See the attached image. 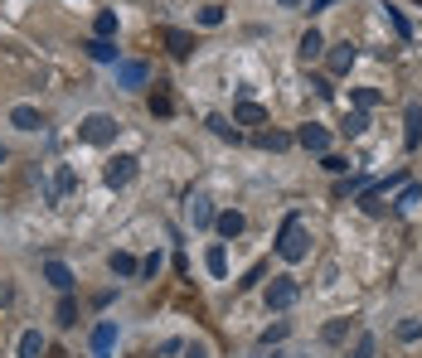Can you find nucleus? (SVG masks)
<instances>
[{
    "mask_svg": "<svg viewBox=\"0 0 422 358\" xmlns=\"http://www.w3.org/2000/svg\"><path fill=\"white\" fill-rule=\"evenodd\" d=\"M102 179H107V189H126V184L136 179V160H131V155H117V160H107Z\"/></svg>",
    "mask_w": 422,
    "mask_h": 358,
    "instance_id": "4",
    "label": "nucleus"
},
{
    "mask_svg": "<svg viewBox=\"0 0 422 358\" xmlns=\"http://www.w3.org/2000/svg\"><path fill=\"white\" fill-rule=\"evenodd\" d=\"M10 126H15V131H39V126H44V116H39V107L20 102V107H10Z\"/></svg>",
    "mask_w": 422,
    "mask_h": 358,
    "instance_id": "8",
    "label": "nucleus"
},
{
    "mask_svg": "<svg viewBox=\"0 0 422 358\" xmlns=\"http://www.w3.org/2000/svg\"><path fill=\"white\" fill-rule=\"evenodd\" d=\"M355 44H350V39H345V44H335V49H330V54H325V63H330V73H350V68H355Z\"/></svg>",
    "mask_w": 422,
    "mask_h": 358,
    "instance_id": "12",
    "label": "nucleus"
},
{
    "mask_svg": "<svg viewBox=\"0 0 422 358\" xmlns=\"http://www.w3.org/2000/svg\"><path fill=\"white\" fill-rule=\"evenodd\" d=\"M398 339H403V344H418L422 339V320H403V325H398Z\"/></svg>",
    "mask_w": 422,
    "mask_h": 358,
    "instance_id": "29",
    "label": "nucleus"
},
{
    "mask_svg": "<svg viewBox=\"0 0 422 358\" xmlns=\"http://www.w3.org/2000/svg\"><path fill=\"white\" fill-rule=\"evenodd\" d=\"M15 301V286H10V281H5V276H0V310H5V305Z\"/></svg>",
    "mask_w": 422,
    "mask_h": 358,
    "instance_id": "38",
    "label": "nucleus"
},
{
    "mask_svg": "<svg viewBox=\"0 0 422 358\" xmlns=\"http://www.w3.org/2000/svg\"><path fill=\"white\" fill-rule=\"evenodd\" d=\"M277 257H281V262H306V257H310V233H306V223L296 218V213H291V218L281 223Z\"/></svg>",
    "mask_w": 422,
    "mask_h": 358,
    "instance_id": "1",
    "label": "nucleus"
},
{
    "mask_svg": "<svg viewBox=\"0 0 422 358\" xmlns=\"http://www.w3.org/2000/svg\"><path fill=\"white\" fill-rule=\"evenodd\" d=\"M355 358H374V334H359V344H355Z\"/></svg>",
    "mask_w": 422,
    "mask_h": 358,
    "instance_id": "36",
    "label": "nucleus"
},
{
    "mask_svg": "<svg viewBox=\"0 0 422 358\" xmlns=\"http://www.w3.org/2000/svg\"><path fill=\"white\" fill-rule=\"evenodd\" d=\"M112 272L117 276H141V262L131 257V252H112Z\"/></svg>",
    "mask_w": 422,
    "mask_h": 358,
    "instance_id": "22",
    "label": "nucleus"
},
{
    "mask_svg": "<svg viewBox=\"0 0 422 358\" xmlns=\"http://www.w3.org/2000/svg\"><path fill=\"white\" fill-rule=\"evenodd\" d=\"M39 354H44V334L25 330V334H20V358H39Z\"/></svg>",
    "mask_w": 422,
    "mask_h": 358,
    "instance_id": "20",
    "label": "nucleus"
},
{
    "mask_svg": "<svg viewBox=\"0 0 422 358\" xmlns=\"http://www.w3.org/2000/svg\"><path fill=\"white\" fill-rule=\"evenodd\" d=\"M0 165H5V145H0Z\"/></svg>",
    "mask_w": 422,
    "mask_h": 358,
    "instance_id": "41",
    "label": "nucleus"
},
{
    "mask_svg": "<svg viewBox=\"0 0 422 358\" xmlns=\"http://www.w3.org/2000/svg\"><path fill=\"white\" fill-rule=\"evenodd\" d=\"M204 267H209V276H228V252L214 242V247L204 252Z\"/></svg>",
    "mask_w": 422,
    "mask_h": 358,
    "instance_id": "19",
    "label": "nucleus"
},
{
    "mask_svg": "<svg viewBox=\"0 0 422 358\" xmlns=\"http://www.w3.org/2000/svg\"><path fill=\"white\" fill-rule=\"evenodd\" d=\"M199 25H204V29L224 25V5H204V10H199Z\"/></svg>",
    "mask_w": 422,
    "mask_h": 358,
    "instance_id": "30",
    "label": "nucleus"
},
{
    "mask_svg": "<svg viewBox=\"0 0 422 358\" xmlns=\"http://www.w3.org/2000/svg\"><path fill=\"white\" fill-rule=\"evenodd\" d=\"M58 325H63V330H68V325H78V301H73V296H63V301H58Z\"/></svg>",
    "mask_w": 422,
    "mask_h": 358,
    "instance_id": "24",
    "label": "nucleus"
},
{
    "mask_svg": "<svg viewBox=\"0 0 422 358\" xmlns=\"http://www.w3.org/2000/svg\"><path fill=\"white\" fill-rule=\"evenodd\" d=\"M257 145H262V150H286V145H291V136H281V131H262V136H257Z\"/></svg>",
    "mask_w": 422,
    "mask_h": 358,
    "instance_id": "27",
    "label": "nucleus"
},
{
    "mask_svg": "<svg viewBox=\"0 0 422 358\" xmlns=\"http://www.w3.org/2000/svg\"><path fill=\"white\" fill-rule=\"evenodd\" d=\"M369 131V111H350L345 116V136H364Z\"/></svg>",
    "mask_w": 422,
    "mask_h": 358,
    "instance_id": "23",
    "label": "nucleus"
},
{
    "mask_svg": "<svg viewBox=\"0 0 422 358\" xmlns=\"http://www.w3.org/2000/svg\"><path fill=\"white\" fill-rule=\"evenodd\" d=\"M350 334V320H335V325H325V344H340Z\"/></svg>",
    "mask_w": 422,
    "mask_h": 358,
    "instance_id": "32",
    "label": "nucleus"
},
{
    "mask_svg": "<svg viewBox=\"0 0 422 358\" xmlns=\"http://www.w3.org/2000/svg\"><path fill=\"white\" fill-rule=\"evenodd\" d=\"M296 54L306 58V63H310V58H320V54H325V39H320V29H306V34H301Z\"/></svg>",
    "mask_w": 422,
    "mask_h": 358,
    "instance_id": "17",
    "label": "nucleus"
},
{
    "mask_svg": "<svg viewBox=\"0 0 422 358\" xmlns=\"http://www.w3.org/2000/svg\"><path fill=\"white\" fill-rule=\"evenodd\" d=\"M296 296H301V286H296L291 276H277V281L267 286V310H291Z\"/></svg>",
    "mask_w": 422,
    "mask_h": 358,
    "instance_id": "3",
    "label": "nucleus"
},
{
    "mask_svg": "<svg viewBox=\"0 0 422 358\" xmlns=\"http://www.w3.org/2000/svg\"><path fill=\"white\" fill-rule=\"evenodd\" d=\"M214 218H219V213H214L209 194H195V198H190V223H195V228H209Z\"/></svg>",
    "mask_w": 422,
    "mask_h": 358,
    "instance_id": "15",
    "label": "nucleus"
},
{
    "mask_svg": "<svg viewBox=\"0 0 422 358\" xmlns=\"http://www.w3.org/2000/svg\"><path fill=\"white\" fill-rule=\"evenodd\" d=\"M359 213H364V218H384V213H389V203H384V194L374 189V184H369L364 194H359Z\"/></svg>",
    "mask_w": 422,
    "mask_h": 358,
    "instance_id": "16",
    "label": "nucleus"
},
{
    "mask_svg": "<svg viewBox=\"0 0 422 358\" xmlns=\"http://www.w3.org/2000/svg\"><path fill=\"white\" fill-rule=\"evenodd\" d=\"M325 169H330V174H345V169H350V160H340V155H325Z\"/></svg>",
    "mask_w": 422,
    "mask_h": 358,
    "instance_id": "37",
    "label": "nucleus"
},
{
    "mask_svg": "<svg viewBox=\"0 0 422 358\" xmlns=\"http://www.w3.org/2000/svg\"><path fill=\"white\" fill-rule=\"evenodd\" d=\"M151 111H156V116H170V111H175V102H170L166 92H156V97H151Z\"/></svg>",
    "mask_w": 422,
    "mask_h": 358,
    "instance_id": "34",
    "label": "nucleus"
},
{
    "mask_svg": "<svg viewBox=\"0 0 422 358\" xmlns=\"http://www.w3.org/2000/svg\"><path fill=\"white\" fill-rule=\"evenodd\" d=\"M78 189V174L68 165H58V174H54V189H49V198H63V194H73Z\"/></svg>",
    "mask_w": 422,
    "mask_h": 358,
    "instance_id": "18",
    "label": "nucleus"
},
{
    "mask_svg": "<svg viewBox=\"0 0 422 358\" xmlns=\"http://www.w3.org/2000/svg\"><path fill=\"white\" fill-rule=\"evenodd\" d=\"M403 126H408V131H403V145H408V150H418V145H422V102L408 107V121H403Z\"/></svg>",
    "mask_w": 422,
    "mask_h": 358,
    "instance_id": "13",
    "label": "nucleus"
},
{
    "mask_svg": "<svg viewBox=\"0 0 422 358\" xmlns=\"http://www.w3.org/2000/svg\"><path fill=\"white\" fill-rule=\"evenodd\" d=\"M112 344H117V325H112V320H102V325L92 330V358H107V354H112Z\"/></svg>",
    "mask_w": 422,
    "mask_h": 358,
    "instance_id": "11",
    "label": "nucleus"
},
{
    "mask_svg": "<svg viewBox=\"0 0 422 358\" xmlns=\"http://www.w3.org/2000/svg\"><path fill=\"white\" fill-rule=\"evenodd\" d=\"M204 126H209V131H214V136H224V140H238V131H233V126H228L224 116H209V121H204Z\"/></svg>",
    "mask_w": 422,
    "mask_h": 358,
    "instance_id": "31",
    "label": "nucleus"
},
{
    "mask_svg": "<svg viewBox=\"0 0 422 358\" xmlns=\"http://www.w3.org/2000/svg\"><path fill=\"white\" fill-rule=\"evenodd\" d=\"M296 145H306L310 155H330V131H325L320 121H306V126L296 131Z\"/></svg>",
    "mask_w": 422,
    "mask_h": 358,
    "instance_id": "5",
    "label": "nucleus"
},
{
    "mask_svg": "<svg viewBox=\"0 0 422 358\" xmlns=\"http://www.w3.org/2000/svg\"><path fill=\"white\" fill-rule=\"evenodd\" d=\"M214 228H219L224 237H238V233H243V213H233V208H228V213H219V218H214Z\"/></svg>",
    "mask_w": 422,
    "mask_h": 358,
    "instance_id": "21",
    "label": "nucleus"
},
{
    "mask_svg": "<svg viewBox=\"0 0 422 358\" xmlns=\"http://www.w3.org/2000/svg\"><path fill=\"white\" fill-rule=\"evenodd\" d=\"M44 281L58 286V291L68 296V291H73V267H68V262H58V257H49V262H44Z\"/></svg>",
    "mask_w": 422,
    "mask_h": 358,
    "instance_id": "7",
    "label": "nucleus"
},
{
    "mask_svg": "<svg viewBox=\"0 0 422 358\" xmlns=\"http://www.w3.org/2000/svg\"><path fill=\"white\" fill-rule=\"evenodd\" d=\"M384 15H389V25H394L398 34H403V39H408V34H413V29H408V20H403V10H394V5H389V10H384Z\"/></svg>",
    "mask_w": 422,
    "mask_h": 358,
    "instance_id": "33",
    "label": "nucleus"
},
{
    "mask_svg": "<svg viewBox=\"0 0 422 358\" xmlns=\"http://www.w3.org/2000/svg\"><path fill=\"white\" fill-rule=\"evenodd\" d=\"M379 107V87H355V111Z\"/></svg>",
    "mask_w": 422,
    "mask_h": 358,
    "instance_id": "25",
    "label": "nucleus"
},
{
    "mask_svg": "<svg viewBox=\"0 0 422 358\" xmlns=\"http://www.w3.org/2000/svg\"><path fill=\"white\" fill-rule=\"evenodd\" d=\"M233 121H238V126H262V121H267V111L257 107L253 97H238V107H233Z\"/></svg>",
    "mask_w": 422,
    "mask_h": 358,
    "instance_id": "9",
    "label": "nucleus"
},
{
    "mask_svg": "<svg viewBox=\"0 0 422 358\" xmlns=\"http://www.w3.org/2000/svg\"><path fill=\"white\" fill-rule=\"evenodd\" d=\"M413 203H422V184H403V194H398L394 208H413Z\"/></svg>",
    "mask_w": 422,
    "mask_h": 358,
    "instance_id": "28",
    "label": "nucleus"
},
{
    "mask_svg": "<svg viewBox=\"0 0 422 358\" xmlns=\"http://www.w3.org/2000/svg\"><path fill=\"white\" fill-rule=\"evenodd\" d=\"M330 5H335V0H310V10H330Z\"/></svg>",
    "mask_w": 422,
    "mask_h": 358,
    "instance_id": "40",
    "label": "nucleus"
},
{
    "mask_svg": "<svg viewBox=\"0 0 422 358\" xmlns=\"http://www.w3.org/2000/svg\"><path fill=\"white\" fill-rule=\"evenodd\" d=\"M281 5H296V0H281Z\"/></svg>",
    "mask_w": 422,
    "mask_h": 358,
    "instance_id": "42",
    "label": "nucleus"
},
{
    "mask_svg": "<svg viewBox=\"0 0 422 358\" xmlns=\"http://www.w3.org/2000/svg\"><path fill=\"white\" fill-rule=\"evenodd\" d=\"M92 29H97V39H112V34H117V15H112V10H102V15L92 20Z\"/></svg>",
    "mask_w": 422,
    "mask_h": 358,
    "instance_id": "26",
    "label": "nucleus"
},
{
    "mask_svg": "<svg viewBox=\"0 0 422 358\" xmlns=\"http://www.w3.org/2000/svg\"><path fill=\"white\" fill-rule=\"evenodd\" d=\"M117 87H146V63L141 58H121L117 63Z\"/></svg>",
    "mask_w": 422,
    "mask_h": 358,
    "instance_id": "6",
    "label": "nucleus"
},
{
    "mask_svg": "<svg viewBox=\"0 0 422 358\" xmlns=\"http://www.w3.org/2000/svg\"><path fill=\"white\" fill-rule=\"evenodd\" d=\"M161 39L170 44V54H175V58H190V49H195V39H190L185 29H175V25H166V29H161Z\"/></svg>",
    "mask_w": 422,
    "mask_h": 358,
    "instance_id": "14",
    "label": "nucleus"
},
{
    "mask_svg": "<svg viewBox=\"0 0 422 358\" xmlns=\"http://www.w3.org/2000/svg\"><path fill=\"white\" fill-rule=\"evenodd\" d=\"M185 358H209V349H204V344H190V349H185Z\"/></svg>",
    "mask_w": 422,
    "mask_h": 358,
    "instance_id": "39",
    "label": "nucleus"
},
{
    "mask_svg": "<svg viewBox=\"0 0 422 358\" xmlns=\"http://www.w3.org/2000/svg\"><path fill=\"white\" fill-rule=\"evenodd\" d=\"M286 330H291V325H272V330H262V344H281Z\"/></svg>",
    "mask_w": 422,
    "mask_h": 358,
    "instance_id": "35",
    "label": "nucleus"
},
{
    "mask_svg": "<svg viewBox=\"0 0 422 358\" xmlns=\"http://www.w3.org/2000/svg\"><path fill=\"white\" fill-rule=\"evenodd\" d=\"M117 116H107V111H92V116H83L78 121V136L87 140V145H107V140H117Z\"/></svg>",
    "mask_w": 422,
    "mask_h": 358,
    "instance_id": "2",
    "label": "nucleus"
},
{
    "mask_svg": "<svg viewBox=\"0 0 422 358\" xmlns=\"http://www.w3.org/2000/svg\"><path fill=\"white\" fill-rule=\"evenodd\" d=\"M83 54L92 58V63H121V58H117V44H112V39H97V34L83 44Z\"/></svg>",
    "mask_w": 422,
    "mask_h": 358,
    "instance_id": "10",
    "label": "nucleus"
}]
</instances>
